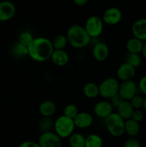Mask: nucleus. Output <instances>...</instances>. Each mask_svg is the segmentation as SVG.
<instances>
[{"mask_svg": "<svg viewBox=\"0 0 146 147\" xmlns=\"http://www.w3.org/2000/svg\"><path fill=\"white\" fill-rule=\"evenodd\" d=\"M54 48L52 41L46 37H35L28 46V55L30 58L38 63H43L50 60Z\"/></svg>", "mask_w": 146, "mask_h": 147, "instance_id": "obj_1", "label": "nucleus"}, {"mask_svg": "<svg viewBox=\"0 0 146 147\" xmlns=\"http://www.w3.org/2000/svg\"><path fill=\"white\" fill-rule=\"evenodd\" d=\"M66 37L68 44L75 49L84 48L91 42V38L87 34L84 27L80 24H73L69 27Z\"/></svg>", "mask_w": 146, "mask_h": 147, "instance_id": "obj_2", "label": "nucleus"}, {"mask_svg": "<svg viewBox=\"0 0 146 147\" xmlns=\"http://www.w3.org/2000/svg\"><path fill=\"white\" fill-rule=\"evenodd\" d=\"M75 128L73 119L64 115L59 116L54 122V133L62 139L70 137L74 133Z\"/></svg>", "mask_w": 146, "mask_h": 147, "instance_id": "obj_3", "label": "nucleus"}, {"mask_svg": "<svg viewBox=\"0 0 146 147\" xmlns=\"http://www.w3.org/2000/svg\"><path fill=\"white\" fill-rule=\"evenodd\" d=\"M104 123L107 131L113 137H120L125 134V120L117 113L113 112L106 118Z\"/></svg>", "mask_w": 146, "mask_h": 147, "instance_id": "obj_4", "label": "nucleus"}, {"mask_svg": "<svg viewBox=\"0 0 146 147\" xmlns=\"http://www.w3.org/2000/svg\"><path fill=\"white\" fill-rule=\"evenodd\" d=\"M120 83L115 78H107L99 85L100 96L104 99H110L118 93Z\"/></svg>", "mask_w": 146, "mask_h": 147, "instance_id": "obj_5", "label": "nucleus"}, {"mask_svg": "<svg viewBox=\"0 0 146 147\" xmlns=\"http://www.w3.org/2000/svg\"><path fill=\"white\" fill-rule=\"evenodd\" d=\"M103 22L102 18L96 15H92L87 19L84 24V30L91 39L98 38L103 32Z\"/></svg>", "mask_w": 146, "mask_h": 147, "instance_id": "obj_6", "label": "nucleus"}, {"mask_svg": "<svg viewBox=\"0 0 146 147\" xmlns=\"http://www.w3.org/2000/svg\"><path fill=\"white\" fill-rule=\"evenodd\" d=\"M38 144L40 147H62V139L53 131L44 132L39 137Z\"/></svg>", "mask_w": 146, "mask_h": 147, "instance_id": "obj_7", "label": "nucleus"}, {"mask_svg": "<svg viewBox=\"0 0 146 147\" xmlns=\"http://www.w3.org/2000/svg\"><path fill=\"white\" fill-rule=\"evenodd\" d=\"M137 85L133 80L122 82L119 87L118 93L125 100H130L137 95Z\"/></svg>", "mask_w": 146, "mask_h": 147, "instance_id": "obj_8", "label": "nucleus"}, {"mask_svg": "<svg viewBox=\"0 0 146 147\" xmlns=\"http://www.w3.org/2000/svg\"><path fill=\"white\" fill-rule=\"evenodd\" d=\"M123 14L121 11L117 7H110L104 11L102 14V20L104 24L109 26L116 25L122 20Z\"/></svg>", "mask_w": 146, "mask_h": 147, "instance_id": "obj_9", "label": "nucleus"}, {"mask_svg": "<svg viewBox=\"0 0 146 147\" xmlns=\"http://www.w3.org/2000/svg\"><path fill=\"white\" fill-rule=\"evenodd\" d=\"M136 74V68L125 62L117 68L116 75L118 80L122 82L132 80Z\"/></svg>", "mask_w": 146, "mask_h": 147, "instance_id": "obj_10", "label": "nucleus"}, {"mask_svg": "<svg viewBox=\"0 0 146 147\" xmlns=\"http://www.w3.org/2000/svg\"><path fill=\"white\" fill-rule=\"evenodd\" d=\"M16 7L11 1L0 2V22H7L12 19L16 14Z\"/></svg>", "mask_w": 146, "mask_h": 147, "instance_id": "obj_11", "label": "nucleus"}, {"mask_svg": "<svg viewBox=\"0 0 146 147\" xmlns=\"http://www.w3.org/2000/svg\"><path fill=\"white\" fill-rule=\"evenodd\" d=\"M92 56L97 62H104L107 59L110 53L109 47L106 43L103 42H97L93 45Z\"/></svg>", "mask_w": 146, "mask_h": 147, "instance_id": "obj_12", "label": "nucleus"}, {"mask_svg": "<svg viewBox=\"0 0 146 147\" xmlns=\"http://www.w3.org/2000/svg\"><path fill=\"white\" fill-rule=\"evenodd\" d=\"M113 106L108 100H100L98 101L94 106V113L97 117L100 119H104L108 117L113 113Z\"/></svg>", "mask_w": 146, "mask_h": 147, "instance_id": "obj_13", "label": "nucleus"}, {"mask_svg": "<svg viewBox=\"0 0 146 147\" xmlns=\"http://www.w3.org/2000/svg\"><path fill=\"white\" fill-rule=\"evenodd\" d=\"M131 30L133 37L146 42V18L136 20L132 25Z\"/></svg>", "mask_w": 146, "mask_h": 147, "instance_id": "obj_14", "label": "nucleus"}, {"mask_svg": "<svg viewBox=\"0 0 146 147\" xmlns=\"http://www.w3.org/2000/svg\"><path fill=\"white\" fill-rule=\"evenodd\" d=\"M73 121L76 128L82 129H87L92 124L93 117L87 112H79Z\"/></svg>", "mask_w": 146, "mask_h": 147, "instance_id": "obj_15", "label": "nucleus"}, {"mask_svg": "<svg viewBox=\"0 0 146 147\" xmlns=\"http://www.w3.org/2000/svg\"><path fill=\"white\" fill-rule=\"evenodd\" d=\"M50 60L53 64L58 67H63L68 64L70 57L64 50H54Z\"/></svg>", "mask_w": 146, "mask_h": 147, "instance_id": "obj_16", "label": "nucleus"}, {"mask_svg": "<svg viewBox=\"0 0 146 147\" xmlns=\"http://www.w3.org/2000/svg\"><path fill=\"white\" fill-rule=\"evenodd\" d=\"M57 111V106L52 100H44L40 103L39 106V111L42 117L51 118Z\"/></svg>", "mask_w": 146, "mask_h": 147, "instance_id": "obj_17", "label": "nucleus"}, {"mask_svg": "<svg viewBox=\"0 0 146 147\" xmlns=\"http://www.w3.org/2000/svg\"><path fill=\"white\" fill-rule=\"evenodd\" d=\"M117 113L125 121L132 119L135 109L130 104L129 100H123V103L117 108Z\"/></svg>", "mask_w": 146, "mask_h": 147, "instance_id": "obj_18", "label": "nucleus"}, {"mask_svg": "<svg viewBox=\"0 0 146 147\" xmlns=\"http://www.w3.org/2000/svg\"><path fill=\"white\" fill-rule=\"evenodd\" d=\"M143 45H144V42L135 37L130 38L126 42V48L128 53H130L140 54L143 50Z\"/></svg>", "mask_w": 146, "mask_h": 147, "instance_id": "obj_19", "label": "nucleus"}, {"mask_svg": "<svg viewBox=\"0 0 146 147\" xmlns=\"http://www.w3.org/2000/svg\"><path fill=\"white\" fill-rule=\"evenodd\" d=\"M140 131V123L130 119L125 121V133L130 137H135Z\"/></svg>", "mask_w": 146, "mask_h": 147, "instance_id": "obj_20", "label": "nucleus"}, {"mask_svg": "<svg viewBox=\"0 0 146 147\" xmlns=\"http://www.w3.org/2000/svg\"><path fill=\"white\" fill-rule=\"evenodd\" d=\"M83 93L87 98L93 99L100 96L99 85L93 82H88L83 86Z\"/></svg>", "mask_w": 146, "mask_h": 147, "instance_id": "obj_21", "label": "nucleus"}, {"mask_svg": "<svg viewBox=\"0 0 146 147\" xmlns=\"http://www.w3.org/2000/svg\"><path fill=\"white\" fill-rule=\"evenodd\" d=\"M103 141L101 136L97 134H91L85 137L84 147H102Z\"/></svg>", "mask_w": 146, "mask_h": 147, "instance_id": "obj_22", "label": "nucleus"}, {"mask_svg": "<svg viewBox=\"0 0 146 147\" xmlns=\"http://www.w3.org/2000/svg\"><path fill=\"white\" fill-rule=\"evenodd\" d=\"M69 144L71 147H84L85 137L82 134L73 133L69 137Z\"/></svg>", "mask_w": 146, "mask_h": 147, "instance_id": "obj_23", "label": "nucleus"}, {"mask_svg": "<svg viewBox=\"0 0 146 147\" xmlns=\"http://www.w3.org/2000/svg\"><path fill=\"white\" fill-rule=\"evenodd\" d=\"M11 53L17 58L24 57L28 55V47L18 42L11 48Z\"/></svg>", "mask_w": 146, "mask_h": 147, "instance_id": "obj_24", "label": "nucleus"}, {"mask_svg": "<svg viewBox=\"0 0 146 147\" xmlns=\"http://www.w3.org/2000/svg\"><path fill=\"white\" fill-rule=\"evenodd\" d=\"M54 50H64L68 44L67 38L66 35L58 34L52 41Z\"/></svg>", "mask_w": 146, "mask_h": 147, "instance_id": "obj_25", "label": "nucleus"}, {"mask_svg": "<svg viewBox=\"0 0 146 147\" xmlns=\"http://www.w3.org/2000/svg\"><path fill=\"white\" fill-rule=\"evenodd\" d=\"M125 62L137 68L142 64V57L140 54L127 53L125 55Z\"/></svg>", "mask_w": 146, "mask_h": 147, "instance_id": "obj_26", "label": "nucleus"}, {"mask_svg": "<svg viewBox=\"0 0 146 147\" xmlns=\"http://www.w3.org/2000/svg\"><path fill=\"white\" fill-rule=\"evenodd\" d=\"M39 128L42 133L52 131V129H54V122L52 121L51 118L42 117L39 122Z\"/></svg>", "mask_w": 146, "mask_h": 147, "instance_id": "obj_27", "label": "nucleus"}, {"mask_svg": "<svg viewBox=\"0 0 146 147\" xmlns=\"http://www.w3.org/2000/svg\"><path fill=\"white\" fill-rule=\"evenodd\" d=\"M34 38V37H33L31 32H29V31H24L19 36V42L28 47V46L33 41Z\"/></svg>", "mask_w": 146, "mask_h": 147, "instance_id": "obj_28", "label": "nucleus"}, {"mask_svg": "<svg viewBox=\"0 0 146 147\" xmlns=\"http://www.w3.org/2000/svg\"><path fill=\"white\" fill-rule=\"evenodd\" d=\"M79 111L77 106L74 104L70 103L67 105L64 109V116L70 118L71 119H74V117L78 114Z\"/></svg>", "mask_w": 146, "mask_h": 147, "instance_id": "obj_29", "label": "nucleus"}, {"mask_svg": "<svg viewBox=\"0 0 146 147\" xmlns=\"http://www.w3.org/2000/svg\"><path fill=\"white\" fill-rule=\"evenodd\" d=\"M129 101L135 110H140V109L143 107L144 98L142 97L141 96H139V95H136L133 98L130 99Z\"/></svg>", "mask_w": 146, "mask_h": 147, "instance_id": "obj_30", "label": "nucleus"}, {"mask_svg": "<svg viewBox=\"0 0 146 147\" xmlns=\"http://www.w3.org/2000/svg\"><path fill=\"white\" fill-rule=\"evenodd\" d=\"M124 100V99L121 97L119 93H117L116 95H115L113 97H112L110 99V103H111V105L113 106V108H115L117 109L122 103Z\"/></svg>", "mask_w": 146, "mask_h": 147, "instance_id": "obj_31", "label": "nucleus"}, {"mask_svg": "<svg viewBox=\"0 0 146 147\" xmlns=\"http://www.w3.org/2000/svg\"><path fill=\"white\" fill-rule=\"evenodd\" d=\"M124 147H141L140 142L134 137L127 139L124 144Z\"/></svg>", "mask_w": 146, "mask_h": 147, "instance_id": "obj_32", "label": "nucleus"}, {"mask_svg": "<svg viewBox=\"0 0 146 147\" xmlns=\"http://www.w3.org/2000/svg\"><path fill=\"white\" fill-rule=\"evenodd\" d=\"M137 88H138V90H140V93H142L143 95L146 96V75L143 76L139 80L138 84H137Z\"/></svg>", "mask_w": 146, "mask_h": 147, "instance_id": "obj_33", "label": "nucleus"}, {"mask_svg": "<svg viewBox=\"0 0 146 147\" xmlns=\"http://www.w3.org/2000/svg\"><path fill=\"white\" fill-rule=\"evenodd\" d=\"M132 119L140 123L144 119V113L141 110H135L132 116Z\"/></svg>", "mask_w": 146, "mask_h": 147, "instance_id": "obj_34", "label": "nucleus"}, {"mask_svg": "<svg viewBox=\"0 0 146 147\" xmlns=\"http://www.w3.org/2000/svg\"><path fill=\"white\" fill-rule=\"evenodd\" d=\"M19 147H40L38 142H32V141H26L19 144Z\"/></svg>", "mask_w": 146, "mask_h": 147, "instance_id": "obj_35", "label": "nucleus"}, {"mask_svg": "<svg viewBox=\"0 0 146 147\" xmlns=\"http://www.w3.org/2000/svg\"><path fill=\"white\" fill-rule=\"evenodd\" d=\"M89 0H73L74 4L77 6H80V7H82V6H84L88 2Z\"/></svg>", "mask_w": 146, "mask_h": 147, "instance_id": "obj_36", "label": "nucleus"}, {"mask_svg": "<svg viewBox=\"0 0 146 147\" xmlns=\"http://www.w3.org/2000/svg\"><path fill=\"white\" fill-rule=\"evenodd\" d=\"M141 54L142 55H143V57L146 60V42L144 43V45H143V50H142Z\"/></svg>", "mask_w": 146, "mask_h": 147, "instance_id": "obj_37", "label": "nucleus"}, {"mask_svg": "<svg viewBox=\"0 0 146 147\" xmlns=\"http://www.w3.org/2000/svg\"><path fill=\"white\" fill-rule=\"evenodd\" d=\"M143 109H144L145 111L146 112V97L144 98V103H143Z\"/></svg>", "mask_w": 146, "mask_h": 147, "instance_id": "obj_38", "label": "nucleus"}]
</instances>
